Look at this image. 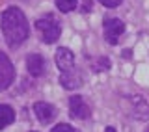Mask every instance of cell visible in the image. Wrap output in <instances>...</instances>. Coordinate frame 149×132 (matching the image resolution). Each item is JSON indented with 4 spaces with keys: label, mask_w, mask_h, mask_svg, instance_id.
<instances>
[{
    "label": "cell",
    "mask_w": 149,
    "mask_h": 132,
    "mask_svg": "<svg viewBox=\"0 0 149 132\" xmlns=\"http://www.w3.org/2000/svg\"><path fill=\"white\" fill-rule=\"evenodd\" d=\"M0 28H2L4 39H6L9 49L21 47L30 34V26H28L24 13L17 6H9L8 9H4L2 19H0Z\"/></svg>",
    "instance_id": "1"
},
{
    "label": "cell",
    "mask_w": 149,
    "mask_h": 132,
    "mask_svg": "<svg viewBox=\"0 0 149 132\" xmlns=\"http://www.w3.org/2000/svg\"><path fill=\"white\" fill-rule=\"evenodd\" d=\"M56 65L60 69V84L65 89H77L82 86V76L74 65V54L65 47L56 50Z\"/></svg>",
    "instance_id": "2"
},
{
    "label": "cell",
    "mask_w": 149,
    "mask_h": 132,
    "mask_svg": "<svg viewBox=\"0 0 149 132\" xmlns=\"http://www.w3.org/2000/svg\"><path fill=\"white\" fill-rule=\"evenodd\" d=\"M36 30H37V34H39V39L47 45H50V43H54L56 39H60V34H62L60 22L56 21V17L50 15V13L45 15V17H41V19H37Z\"/></svg>",
    "instance_id": "3"
},
{
    "label": "cell",
    "mask_w": 149,
    "mask_h": 132,
    "mask_svg": "<svg viewBox=\"0 0 149 132\" xmlns=\"http://www.w3.org/2000/svg\"><path fill=\"white\" fill-rule=\"evenodd\" d=\"M13 80H15V67L8 54L0 52V91L8 89L13 84Z\"/></svg>",
    "instance_id": "4"
},
{
    "label": "cell",
    "mask_w": 149,
    "mask_h": 132,
    "mask_svg": "<svg viewBox=\"0 0 149 132\" xmlns=\"http://www.w3.org/2000/svg\"><path fill=\"white\" fill-rule=\"evenodd\" d=\"M102 30H104V39L110 45H118L119 35L125 32V22L119 19H106L102 22Z\"/></svg>",
    "instance_id": "5"
},
{
    "label": "cell",
    "mask_w": 149,
    "mask_h": 132,
    "mask_svg": "<svg viewBox=\"0 0 149 132\" xmlns=\"http://www.w3.org/2000/svg\"><path fill=\"white\" fill-rule=\"evenodd\" d=\"M69 114L73 119H88L91 115V110L88 106V102L84 101L80 95H73L69 99Z\"/></svg>",
    "instance_id": "6"
},
{
    "label": "cell",
    "mask_w": 149,
    "mask_h": 132,
    "mask_svg": "<svg viewBox=\"0 0 149 132\" xmlns=\"http://www.w3.org/2000/svg\"><path fill=\"white\" fill-rule=\"evenodd\" d=\"M129 101H130V115L140 119V121H146L149 117V104L146 102V99L140 97V95H134Z\"/></svg>",
    "instance_id": "7"
},
{
    "label": "cell",
    "mask_w": 149,
    "mask_h": 132,
    "mask_svg": "<svg viewBox=\"0 0 149 132\" xmlns=\"http://www.w3.org/2000/svg\"><path fill=\"white\" fill-rule=\"evenodd\" d=\"M26 69L32 76H41L45 74V69H47V62L41 54H30L26 58Z\"/></svg>",
    "instance_id": "8"
},
{
    "label": "cell",
    "mask_w": 149,
    "mask_h": 132,
    "mask_svg": "<svg viewBox=\"0 0 149 132\" xmlns=\"http://www.w3.org/2000/svg\"><path fill=\"white\" fill-rule=\"evenodd\" d=\"M34 114L36 117L39 119V123H50V121L54 119V115H56V108L52 104H49V102H36L34 104Z\"/></svg>",
    "instance_id": "9"
},
{
    "label": "cell",
    "mask_w": 149,
    "mask_h": 132,
    "mask_svg": "<svg viewBox=\"0 0 149 132\" xmlns=\"http://www.w3.org/2000/svg\"><path fill=\"white\" fill-rule=\"evenodd\" d=\"M15 121V112H13L11 106L8 104H0V130L9 126Z\"/></svg>",
    "instance_id": "10"
},
{
    "label": "cell",
    "mask_w": 149,
    "mask_h": 132,
    "mask_svg": "<svg viewBox=\"0 0 149 132\" xmlns=\"http://www.w3.org/2000/svg\"><path fill=\"white\" fill-rule=\"evenodd\" d=\"M54 4L62 13H69L78 6V0H54Z\"/></svg>",
    "instance_id": "11"
},
{
    "label": "cell",
    "mask_w": 149,
    "mask_h": 132,
    "mask_svg": "<svg viewBox=\"0 0 149 132\" xmlns=\"http://www.w3.org/2000/svg\"><path fill=\"white\" fill-rule=\"evenodd\" d=\"M93 69H95V71H108L110 69V60L104 58V56L97 58L95 62H93Z\"/></svg>",
    "instance_id": "12"
},
{
    "label": "cell",
    "mask_w": 149,
    "mask_h": 132,
    "mask_svg": "<svg viewBox=\"0 0 149 132\" xmlns=\"http://www.w3.org/2000/svg\"><path fill=\"white\" fill-rule=\"evenodd\" d=\"M50 132H77V130H74L71 125H67V123H60V125H56Z\"/></svg>",
    "instance_id": "13"
},
{
    "label": "cell",
    "mask_w": 149,
    "mask_h": 132,
    "mask_svg": "<svg viewBox=\"0 0 149 132\" xmlns=\"http://www.w3.org/2000/svg\"><path fill=\"white\" fill-rule=\"evenodd\" d=\"M99 2L102 6H106V8H118L121 4V0H99Z\"/></svg>",
    "instance_id": "14"
},
{
    "label": "cell",
    "mask_w": 149,
    "mask_h": 132,
    "mask_svg": "<svg viewBox=\"0 0 149 132\" xmlns=\"http://www.w3.org/2000/svg\"><path fill=\"white\" fill-rule=\"evenodd\" d=\"M106 132H116V129H114V126H108V129H106Z\"/></svg>",
    "instance_id": "15"
},
{
    "label": "cell",
    "mask_w": 149,
    "mask_h": 132,
    "mask_svg": "<svg viewBox=\"0 0 149 132\" xmlns=\"http://www.w3.org/2000/svg\"><path fill=\"white\" fill-rule=\"evenodd\" d=\"M146 132H149V129H147V130H146Z\"/></svg>",
    "instance_id": "16"
}]
</instances>
